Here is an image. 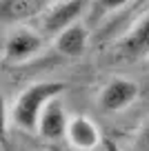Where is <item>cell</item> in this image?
<instances>
[{"mask_svg":"<svg viewBox=\"0 0 149 151\" xmlns=\"http://www.w3.org/2000/svg\"><path fill=\"white\" fill-rule=\"evenodd\" d=\"M87 0H58L54 2L49 9L42 14V29L45 33H51V36H58L60 31H65L67 27L76 24L80 20V16L87 9Z\"/></svg>","mask_w":149,"mask_h":151,"instance_id":"cell-2","label":"cell"},{"mask_svg":"<svg viewBox=\"0 0 149 151\" xmlns=\"http://www.w3.org/2000/svg\"><path fill=\"white\" fill-rule=\"evenodd\" d=\"M69 120L67 118V111L58 100L47 104V109L42 111L40 116V122H38V133L40 138L49 142H56V140H62L67 138V129H69Z\"/></svg>","mask_w":149,"mask_h":151,"instance_id":"cell-7","label":"cell"},{"mask_svg":"<svg viewBox=\"0 0 149 151\" xmlns=\"http://www.w3.org/2000/svg\"><path fill=\"white\" fill-rule=\"evenodd\" d=\"M56 0H0V22L20 24L45 14Z\"/></svg>","mask_w":149,"mask_h":151,"instance_id":"cell-5","label":"cell"},{"mask_svg":"<svg viewBox=\"0 0 149 151\" xmlns=\"http://www.w3.org/2000/svg\"><path fill=\"white\" fill-rule=\"evenodd\" d=\"M140 93V87L138 82L129 80V78H111L107 85L100 89V109L107 113H118V111H125Z\"/></svg>","mask_w":149,"mask_h":151,"instance_id":"cell-4","label":"cell"},{"mask_svg":"<svg viewBox=\"0 0 149 151\" xmlns=\"http://www.w3.org/2000/svg\"><path fill=\"white\" fill-rule=\"evenodd\" d=\"M65 91V85L58 80H42L33 82L27 89H22L11 107V122L25 131H38L42 111L47 104L58 100V96Z\"/></svg>","mask_w":149,"mask_h":151,"instance_id":"cell-1","label":"cell"},{"mask_svg":"<svg viewBox=\"0 0 149 151\" xmlns=\"http://www.w3.org/2000/svg\"><path fill=\"white\" fill-rule=\"evenodd\" d=\"M103 149H105V151H122L114 140H105V142H103Z\"/></svg>","mask_w":149,"mask_h":151,"instance_id":"cell-13","label":"cell"},{"mask_svg":"<svg viewBox=\"0 0 149 151\" xmlns=\"http://www.w3.org/2000/svg\"><path fill=\"white\" fill-rule=\"evenodd\" d=\"M134 151H149V118L138 127L134 136Z\"/></svg>","mask_w":149,"mask_h":151,"instance_id":"cell-10","label":"cell"},{"mask_svg":"<svg viewBox=\"0 0 149 151\" xmlns=\"http://www.w3.org/2000/svg\"><path fill=\"white\" fill-rule=\"evenodd\" d=\"M105 9H116V7H122L127 0H100Z\"/></svg>","mask_w":149,"mask_h":151,"instance_id":"cell-12","label":"cell"},{"mask_svg":"<svg viewBox=\"0 0 149 151\" xmlns=\"http://www.w3.org/2000/svg\"><path fill=\"white\" fill-rule=\"evenodd\" d=\"M7 127H9V111H7L5 96H2V91H0V140H5Z\"/></svg>","mask_w":149,"mask_h":151,"instance_id":"cell-11","label":"cell"},{"mask_svg":"<svg viewBox=\"0 0 149 151\" xmlns=\"http://www.w3.org/2000/svg\"><path fill=\"white\" fill-rule=\"evenodd\" d=\"M45 47V38L29 27H16L5 42V58L14 65L36 58Z\"/></svg>","mask_w":149,"mask_h":151,"instance_id":"cell-3","label":"cell"},{"mask_svg":"<svg viewBox=\"0 0 149 151\" xmlns=\"http://www.w3.org/2000/svg\"><path fill=\"white\" fill-rule=\"evenodd\" d=\"M67 142L78 151H93L98 147H103L105 138L91 118L74 116L69 120V129H67Z\"/></svg>","mask_w":149,"mask_h":151,"instance_id":"cell-6","label":"cell"},{"mask_svg":"<svg viewBox=\"0 0 149 151\" xmlns=\"http://www.w3.org/2000/svg\"><path fill=\"white\" fill-rule=\"evenodd\" d=\"M118 49L127 60H140V58L149 56V14L122 38Z\"/></svg>","mask_w":149,"mask_h":151,"instance_id":"cell-9","label":"cell"},{"mask_svg":"<svg viewBox=\"0 0 149 151\" xmlns=\"http://www.w3.org/2000/svg\"><path fill=\"white\" fill-rule=\"evenodd\" d=\"M87 45H89V31L82 22H76L71 27H67L65 31H60L58 36H54L56 51L67 58H76L80 53H85Z\"/></svg>","mask_w":149,"mask_h":151,"instance_id":"cell-8","label":"cell"}]
</instances>
